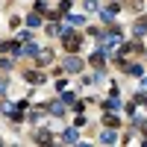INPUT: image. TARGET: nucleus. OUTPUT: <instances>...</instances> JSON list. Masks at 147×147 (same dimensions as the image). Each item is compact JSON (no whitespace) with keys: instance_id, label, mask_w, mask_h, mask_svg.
Returning a JSON list of instances; mask_svg holds the SVG:
<instances>
[{"instance_id":"20e7f679","label":"nucleus","mask_w":147,"mask_h":147,"mask_svg":"<svg viewBox=\"0 0 147 147\" xmlns=\"http://www.w3.org/2000/svg\"><path fill=\"white\" fill-rule=\"evenodd\" d=\"M115 15H118V3H112V6H106V9L100 12V18H103V21H115Z\"/></svg>"},{"instance_id":"f257e3e1","label":"nucleus","mask_w":147,"mask_h":147,"mask_svg":"<svg viewBox=\"0 0 147 147\" xmlns=\"http://www.w3.org/2000/svg\"><path fill=\"white\" fill-rule=\"evenodd\" d=\"M59 32H62V47H65V50H71V53L82 44V35H77L74 30H59Z\"/></svg>"},{"instance_id":"9b49d317","label":"nucleus","mask_w":147,"mask_h":147,"mask_svg":"<svg viewBox=\"0 0 147 147\" xmlns=\"http://www.w3.org/2000/svg\"><path fill=\"white\" fill-rule=\"evenodd\" d=\"M103 124H106V127H118V118H115V115H109V112H106V118H103Z\"/></svg>"},{"instance_id":"a211bd4d","label":"nucleus","mask_w":147,"mask_h":147,"mask_svg":"<svg viewBox=\"0 0 147 147\" xmlns=\"http://www.w3.org/2000/svg\"><path fill=\"white\" fill-rule=\"evenodd\" d=\"M141 88H147V80H144V82H141Z\"/></svg>"},{"instance_id":"1a4fd4ad","label":"nucleus","mask_w":147,"mask_h":147,"mask_svg":"<svg viewBox=\"0 0 147 147\" xmlns=\"http://www.w3.org/2000/svg\"><path fill=\"white\" fill-rule=\"evenodd\" d=\"M100 141H103V144H112V141H118V136L109 129V132H103V136H100Z\"/></svg>"},{"instance_id":"6e6552de","label":"nucleus","mask_w":147,"mask_h":147,"mask_svg":"<svg viewBox=\"0 0 147 147\" xmlns=\"http://www.w3.org/2000/svg\"><path fill=\"white\" fill-rule=\"evenodd\" d=\"M118 106H121V103H118V97H115V91H112V97H109V100H106V109H109V112H115Z\"/></svg>"},{"instance_id":"39448f33","label":"nucleus","mask_w":147,"mask_h":147,"mask_svg":"<svg viewBox=\"0 0 147 147\" xmlns=\"http://www.w3.org/2000/svg\"><path fill=\"white\" fill-rule=\"evenodd\" d=\"M35 56H38V65H41V68H47V65L53 62V53H50V50H38Z\"/></svg>"},{"instance_id":"4468645a","label":"nucleus","mask_w":147,"mask_h":147,"mask_svg":"<svg viewBox=\"0 0 147 147\" xmlns=\"http://www.w3.org/2000/svg\"><path fill=\"white\" fill-rule=\"evenodd\" d=\"M35 141H50V132H44V129L35 132Z\"/></svg>"},{"instance_id":"dca6fc26","label":"nucleus","mask_w":147,"mask_h":147,"mask_svg":"<svg viewBox=\"0 0 147 147\" xmlns=\"http://www.w3.org/2000/svg\"><path fill=\"white\" fill-rule=\"evenodd\" d=\"M85 9H88V12H91V9H97V0H85Z\"/></svg>"},{"instance_id":"ddd939ff","label":"nucleus","mask_w":147,"mask_h":147,"mask_svg":"<svg viewBox=\"0 0 147 147\" xmlns=\"http://www.w3.org/2000/svg\"><path fill=\"white\" fill-rule=\"evenodd\" d=\"M38 24H41L38 15H30V18H27V27H38Z\"/></svg>"},{"instance_id":"9d476101","label":"nucleus","mask_w":147,"mask_h":147,"mask_svg":"<svg viewBox=\"0 0 147 147\" xmlns=\"http://www.w3.org/2000/svg\"><path fill=\"white\" fill-rule=\"evenodd\" d=\"M65 112V106H62V100L59 103H50V115H62Z\"/></svg>"},{"instance_id":"f3484780","label":"nucleus","mask_w":147,"mask_h":147,"mask_svg":"<svg viewBox=\"0 0 147 147\" xmlns=\"http://www.w3.org/2000/svg\"><path fill=\"white\" fill-rule=\"evenodd\" d=\"M6 91V80H0V94H3Z\"/></svg>"},{"instance_id":"7ed1b4c3","label":"nucleus","mask_w":147,"mask_h":147,"mask_svg":"<svg viewBox=\"0 0 147 147\" xmlns=\"http://www.w3.org/2000/svg\"><path fill=\"white\" fill-rule=\"evenodd\" d=\"M62 141H65V144H77V141H80L77 127H74V129H65V132H62Z\"/></svg>"},{"instance_id":"f03ea898","label":"nucleus","mask_w":147,"mask_h":147,"mask_svg":"<svg viewBox=\"0 0 147 147\" xmlns=\"http://www.w3.org/2000/svg\"><path fill=\"white\" fill-rule=\"evenodd\" d=\"M62 68H65L68 74H77V71H82V62H80L77 56H68L65 62H62Z\"/></svg>"},{"instance_id":"f8f14e48","label":"nucleus","mask_w":147,"mask_h":147,"mask_svg":"<svg viewBox=\"0 0 147 147\" xmlns=\"http://www.w3.org/2000/svg\"><path fill=\"white\" fill-rule=\"evenodd\" d=\"M65 15H68V12H65ZM68 21H71V24H77V27H80V24H85L82 15H68Z\"/></svg>"},{"instance_id":"0eeeda50","label":"nucleus","mask_w":147,"mask_h":147,"mask_svg":"<svg viewBox=\"0 0 147 147\" xmlns=\"http://www.w3.org/2000/svg\"><path fill=\"white\" fill-rule=\"evenodd\" d=\"M132 32H136V35H144V32H147V18H141V21L132 24Z\"/></svg>"},{"instance_id":"2eb2a0df","label":"nucleus","mask_w":147,"mask_h":147,"mask_svg":"<svg viewBox=\"0 0 147 147\" xmlns=\"http://www.w3.org/2000/svg\"><path fill=\"white\" fill-rule=\"evenodd\" d=\"M127 6H132V9L138 12V9H141V0H127Z\"/></svg>"},{"instance_id":"423d86ee","label":"nucleus","mask_w":147,"mask_h":147,"mask_svg":"<svg viewBox=\"0 0 147 147\" xmlns=\"http://www.w3.org/2000/svg\"><path fill=\"white\" fill-rule=\"evenodd\" d=\"M24 77H27V82H32V85H41V82H44V77H41V74H35V71H27Z\"/></svg>"}]
</instances>
